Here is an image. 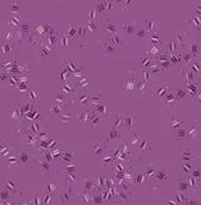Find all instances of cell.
Here are the masks:
<instances>
[{"mask_svg": "<svg viewBox=\"0 0 201 205\" xmlns=\"http://www.w3.org/2000/svg\"><path fill=\"white\" fill-rule=\"evenodd\" d=\"M4 188L10 192H16L19 190V182L15 180H9V181L4 182Z\"/></svg>", "mask_w": 201, "mask_h": 205, "instance_id": "cell-2", "label": "cell"}, {"mask_svg": "<svg viewBox=\"0 0 201 205\" xmlns=\"http://www.w3.org/2000/svg\"><path fill=\"white\" fill-rule=\"evenodd\" d=\"M186 189H187V184H186V182H181V184H180V190L184 191V190H186Z\"/></svg>", "mask_w": 201, "mask_h": 205, "instance_id": "cell-7", "label": "cell"}, {"mask_svg": "<svg viewBox=\"0 0 201 205\" xmlns=\"http://www.w3.org/2000/svg\"><path fill=\"white\" fill-rule=\"evenodd\" d=\"M188 205H197V203H196L195 199H192V200H190V201H188Z\"/></svg>", "mask_w": 201, "mask_h": 205, "instance_id": "cell-9", "label": "cell"}, {"mask_svg": "<svg viewBox=\"0 0 201 205\" xmlns=\"http://www.w3.org/2000/svg\"><path fill=\"white\" fill-rule=\"evenodd\" d=\"M142 180H143L142 175H137V182H142Z\"/></svg>", "mask_w": 201, "mask_h": 205, "instance_id": "cell-8", "label": "cell"}, {"mask_svg": "<svg viewBox=\"0 0 201 205\" xmlns=\"http://www.w3.org/2000/svg\"><path fill=\"white\" fill-rule=\"evenodd\" d=\"M57 189H58V182H56V181H47L44 184V190L47 194L54 192Z\"/></svg>", "mask_w": 201, "mask_h": 205, "instance_id": "cell-3", "label": "cell"}, {"mask_svg": "<svg viewBox=\"0 0 201 205\" xmlns=\"http://www.w3.org/2000/svg\"><path fill=\"white\" fill-rule=\"evenodd\" d=\"M0 195H2V198H3L4 200H8V199L10 198V195H9V191H8V190H3L2 192H0Z\"/></svg>", "mask_w": 201, "mask_h": 205, "instance_id": "cell-5", "label": "cell"}, {"mask_svg": "<svg viewBox=\"0 0 201 205\" xmlns=\"http://www.w3.org/2000/svg\"><path fill=\"white\" fill-rule=\"evenodd\" d=\"M104 143L101 142V141H96V142H93V145H92V152H93V157H97V156H101L103 155V152H104Z\"/></svg>", "mask_w": 201, "mask_h": 205, "instance_id": "cell-1", "label": "cell"}, {"mask_svg": "<svg viewBox=\"0 0 201 205\" xmlns=\"http://www.w3.org/2000/svg\"><path fill=\"white\" fill-rule=\"evenodd\" d=\"M39 165H40V167L43 169L44 171H49L50 170V167L48 166V164H45V162H39Z\"/></svg>", "mask_w": 201, "mask_h": 205, "instance_id": "cell-6", "label": "cell"}, {"mask_svg": "<svg viewBox=\"0 0 201 205\" xmlns=\"http://www.w3.org/2000/svg\"><path fill=\"white\" fill-rule=\"evenodd\" d=\"M155 175H157L156 176L157 180H166L168 178V172L167 171H162V170H157Z\"/></svg>", "mask_w": 201, "mask_h": 205, "instance_id": "cell-4", "label": "cell"}, {"mask_svg": "<svg viewBox=\"0 0 201 205\" xmlns=\"http://www.w3.org/2000/svg\"><path fill=\"white\" fill-rule=\"evenodd\" d=\"M184 169H185V170H188V169H190V166H188V164H185V166H184Z\"/></svg>", "mask_w": 201, "mask_h": 205, "instance_id": "cell-10", "label": "cell"}]
</instances>
